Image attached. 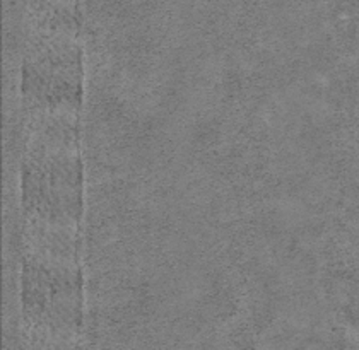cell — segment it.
<instances>
[{
  "label": "cell",
  "mask_w": 359,
  "mask_h": 350,
  "mask_svg": "<svg viewBox=\"0 0 359 350\" xmlns=\"http://www.w3.org/2000/svg\"><path fill=\"white\" fill-rule=\"evenodd\" d=\"M72 123L48 125L29 146L22 166V200L34 223L72 232L83 214V166Z\"/></svg>",
  "instance_id": "6da1fadb"
},
{
  "label": "cell",
  "mask_w": 359,
  "mask_h": 350,
  "mask_svg": "<svg viewBox=\"0 0 359 350\" xmlns=\"http://www.w3.org/2000/svg\"><path fill=\"white\" fill-rule=\"evenodd\" d=\"M81 272L72 258H45L36 253L22 270V301L25 313L34 325L48 326L55 332L72 333L81 326L83 302Z\"/></svg>",
  "instance_id": "7a4b0ae2"
},
{
  "label": "cell",
  "mask_w": 359,
  "mask_h": 350,
  "mask_svg": "<svg viewBox=\"0 0 359 350\" xmlns=\"http://www.w3.org/2000/svg\"><path fill=\"white\" fill-rule=\"evenodd\" d=\"M81 50L69 40L46 43L25 62L22 92L43 110L57 111L81 104L83 94Z\"/></svg>",
  "instance_id": "3957f363"
}]
</instances>
